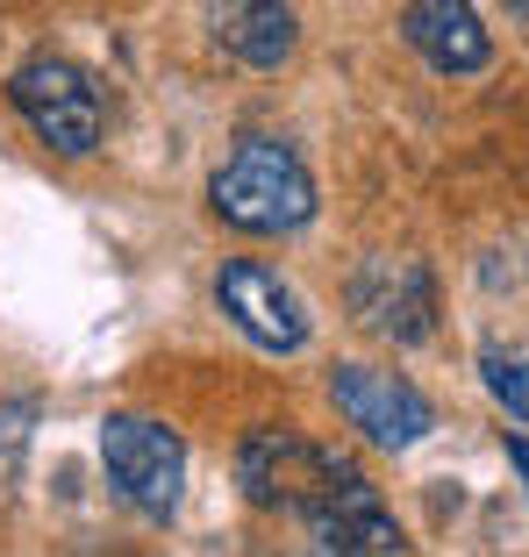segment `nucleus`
<instances>
[{"instance_id":"obj_1","label":"nucleus","mask_w":529,"mask_h":557,"mask_svg":"<svg viewBox=\"0 0 529 557\" xmlns=\"http://www.w3.org/2000/svg\"><path fill=\"white\" fill-rule=\"evenodd\" d=\"M208 208L244 236H294V230L315 222L322 194H315V172L300 164L294 144H280V136H244V144L216 164Z\"/></svg>"},{"instance_id":"obj_2","label":"nucleus","mask_w":529,"mask_h":557,"mask_svg":"<svg viewBox=\"0 0 529 557\" xmlns=\"http://www.w3.org/2000/svg\"><path fill=\"white\" fill-rule=\"evenodd\" d=\"M8 100H15V115L36 129V144L58 150V158H94L100 136H108L100 86L72 58H22L15 79H8Z\"/></svg>"},{"instance_id":"obj_3","label":"nucleus","mask_w":529,"mask_h":557,"mask_svg":"<svg viewBox=\"0 0 529 557\" xmlns=\"http://www.w3.org/2000/svg\"><path fill=\"white\" fill-rule=\"evenodd\" d=\"M100 472L144 522H172L186 493V443L150 414H108L100 422Z\"/></svg>"},{"instance_id":"obj_4","label":"nucleus","mask_w":529,"mask_h":557,"mask_svg":"<svg viewBox=\"0 0 529 557\" xmlns=\"http://www.w3.org/2000/svg\"><path fill=\"white\" fill-rule=\"evenodd\" d=\"M336 472H344V458L308 443V436H294V429H250L236 443V486L264 515H300Z\"/></svg>"},{"instance_id":"obj_5","label":"nucleus","mask_w":529,"mask_h":557,"mask_svg":"<svg viewBox=\"0 0 529 557\" xmlns=\"http://www.w3.org/2000/svg\"><path fill=\"white\" fill-rule=\"evenodd\" d=\"M330 400L358 436H372L380 450H408L436 429V408L422 400L415 379H401L394 364H336L330 372Z\"/></svg>"},{"instance_id":"obj_6","label":"nucleus","mask_w":529,"mask_h":557,"mask_svg":"<svg viewBox=\"0 0 529 557\" xmlns=\"http://www.w3.org/2000/svg\"><path fill=\"white\" fill-rule=\"evenodd\" d=\"M300 522H308L315 550H336V557H394V550H408L394 508L380 500V486H372L358 465H344L330 486L315 493L308 508H300Z\"/></svg>"},{"instance_id":"obj_7","label":"nucleus","mask_w":529,"mask_h":557,"mask_svg":"<svg viewBox=\"0 0 529 557\" xmlns=\"http://www.w3.org/2000/svg\"><path fill=\"white\" fill-rule=\"evenodd\" d=\"M350 314L358 329L386 336V344H422L436 329V286L422 258H401V250H380L350 272Z\"/></svg>"},{"instance_id":"obj_8","label":"nucleus","mask_w":529,"mask_h":557,"mask_svg":"<svg viewBox=\"0 0 529 557\" xmlns=\"http://www.w3.org/2000/svg\"><path fill=\"white\" fill-rule=\"evenodd\" d=\"M216 308L230 314L258 350H280V358L300 350V344H308V329H315L308 308H300V294L272 272V264H258V258H230L216 272Z\"/></svg>"},{"instance_id":"obj_9","label":"nucleus","mask_w":529,"mask_h":557,"mask_svg":"<svg viewBox=\"0 0 529 557\" xmlns=\"http://www.w3.org/2000/svg\"><path fill=\"white\" fill-rule=\"evenodd\" d=\"M401 36L430 72L444 79H465V72H487L494 44H487V22L472 0H408L401 8Z\"/></svg>"},{"instance_id":"obj_10","label":"nucleus","mask_w":529,"mask_h":557,"mask_svg":"<svg viewBox=\"0 0 529 557\" xmlns=\"http://www.w3.org/2000/svg\"><path fill=\"white\" fill-rule=\"evenodd\" d=\"M208 29L230 58L258 72H280L294 58V0H208Z\"/></svg>"},{"instance_id":"obj_11","label":"nucleus","mask_w":529,"mask_h":557,"mask_svg":"<svg viewBox=\"0 0 529 557\" xmlns=\"http://www.w3.org/2000/svg\"><path fill=\"white\" fill-rule=\"evenodd\" d=\"M480 379H487V394L508 408V422H529V358H508V350H480Z\"/></svg>"},{"instance_id":"obj_12","label":"nucleus","mask_w":529,"mask_h":557,"mask_svg":"<svg viewBox=\"0 0 529 557\" xmlns=\"http://www.w3.org/2000/svg\"><path fill=\"white\" fill-rule=\"evenodd\" d=\"M22 436H29V400L0 408V443H22Z\"/></svg>"},{"instance_id":"obj_13","label":"nucleus","mask_w":529,"mask_h":557,"mask_svg":"<svg viewBox=\"0 0 529 557\" xmlns=\"http://www.w3.org/2000/svg\"><path fill=\"white\" fill-rule=\"evenodd\" d=\"M508 465L522 472V486H529V436H508Z\"/></svg>"},{"instance_id":"obj_14","label":"nucleus","mask_w":529,"mask_h":557,"mask_svg":"<svg viewBox=\"0 0 529 557\" xmlns=\"http://www.w3.org/2000/svg\"><path fill=\"white\" fill-rule=\"evenodd\" d=\"M508 15H529V0H508Z\"/></svg>"}]
</instances>
